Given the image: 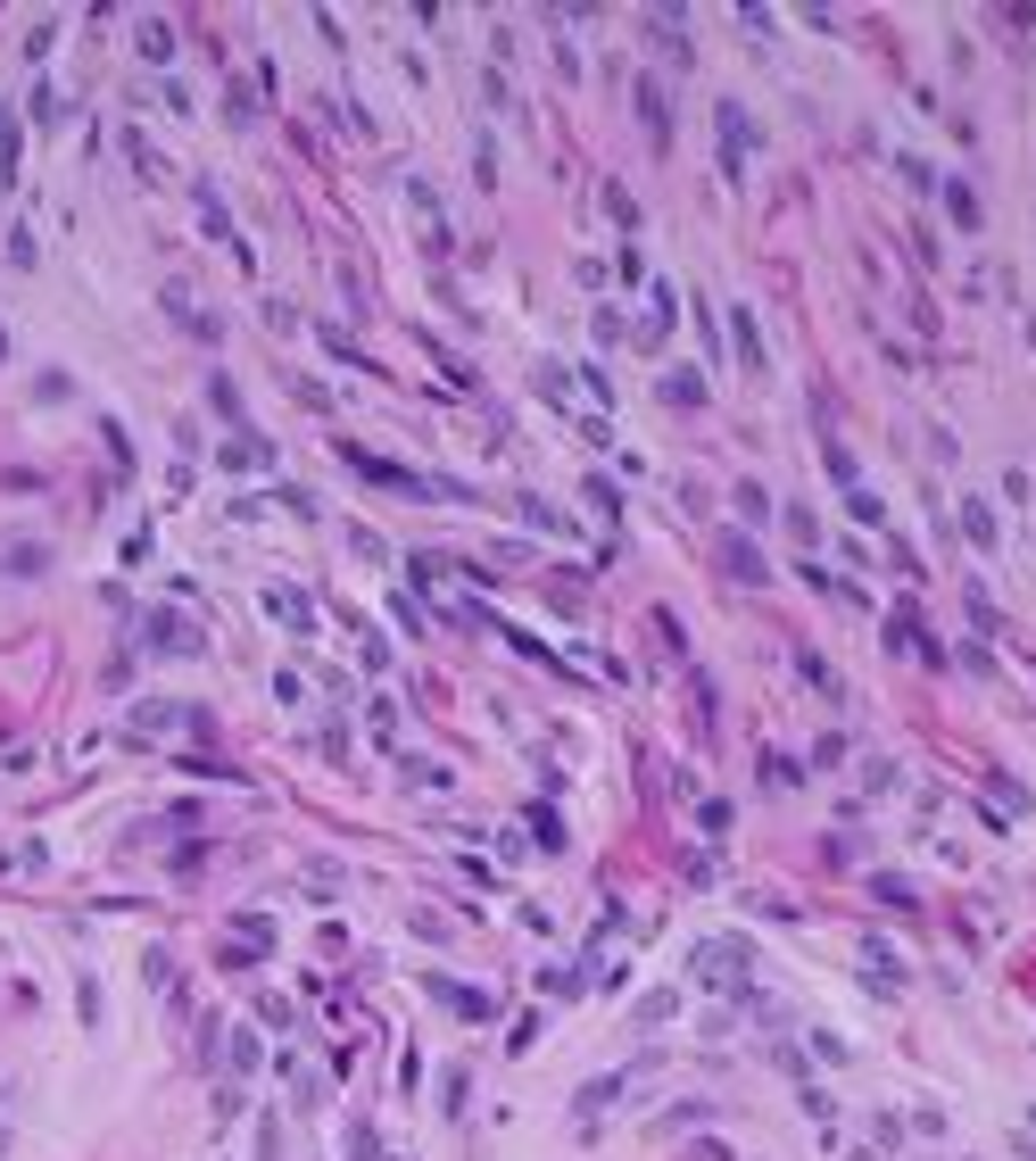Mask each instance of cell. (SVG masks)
<instances>
[{"label": "cell", "mask_w": 1036, "mask_h": 1161, "mask_svg": "<svg viewBox=\"0 0 1036 1161\" xmlns=\"http://www.w3.org/2000/svg\"><path fill=\"white\" fill-rule=\"evenodd\" d=\"M721 142H729V175H746V158H755V125H746L738 100H721Z\"/></svg>", "instance_id": "cell-1"}, {"label": "cell", "mask_w": 1036, "mask_h": 1161, "mask_svg": "<svg viewBox=\"0 0 1036 1161\" xmlns=\"http://www.w3.org/2000/svg\"><path fill=\"white\" fill-rule=\"evenodd\" d=\"M639 116H647V125H655V142H664V133H672V108H664V83H639Z\"/></svg>", "instance_id": "cell-2"}, {"label": "cell", "mask_w": 1036, "mask_h": 1161, "mask_svg": "<svg viewBox=\"0 0 1036 1161\" xmlns=\"http://www.w3.org/2000/svg\"><path fill=\"white\" fill-rule=\"evenodd\" d=\"M721 565L738 573V580H763V565H755V548H746V540H721Z\"/></svg>", "instance_id": "cell-3"}, {"label": "cell", "mask_w": 1036, "mask_h": 1161, "mask_svg": "<svg viewBox=\"0 0 1036 1161\" xmlns=\"http://www.w3.org/2000/svg\"><path fill=\"white\" fill-rule=\"evenodd\" d=\"M266 606H274L282 622H291V631H308V606H299V597H291V589H266Z\"/></svg>", "instance_id": "cell-4"}, {"label": "cell", "mask_w": 1036, "mask_h": 1161, "mask_svg": "<svg viewBox=\"0 0 1036 1161\" xmlns=\"http://www.w3.org/2000/svg\"><path fill=\"white\" fill-rule=\"evenodd\" d=\"M9 175H17V125L0 116V183H9Z\"/></svg>", "instance_id": "cell-5"}]
</instances>
